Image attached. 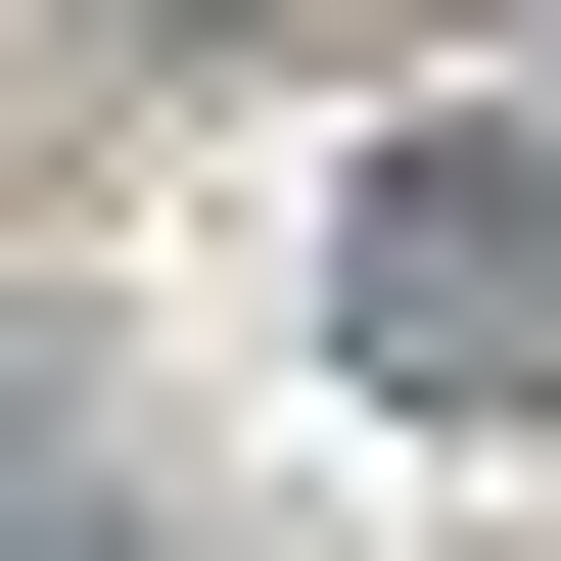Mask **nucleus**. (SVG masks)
<instances>
[{
  "label": "nucleus",
  "mask_w": 561,
  "mask_h": 561,
  "mask_svg": "<svg viewBox=\"0 0 561 561\" xmlns=\"http://www.w3.org/2000/svg\"><path fill=\"white\" fill-rule=\"evenodd\" d=\"M328 328H375L421 421H515V375H561V140H468V94H421L375 187H328Z\"/></svg>",
  "instance_id": "1"
}]
</instances>
